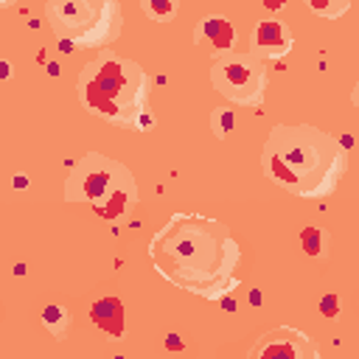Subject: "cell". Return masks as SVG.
I'll return each instance as SVG.
<instances>
[{
  "label": "cell",
  "mask_w": 359,
  "mask_h": 359,
  "mask_svg": "<svg viewBox=\"0 0 359 359\" xmlns=\"http://www.w3.org/2000/svg\"><path fill=\"white\" fill-rule=\"evenodd\" d=\"M149 258L171 286L208 300H222L238 283L241 247L230 227L213 216L171 213L151 236Z\"/></svg>",
  "instance_id": "obj_1"
},
{
  "label": "cell",
  "mask_w": 359,
  "mask_h": 359,
  "mask_svg": "<svg viewBox=\"0 0 359 359\" xmlns=\"http://www.w3.org/2000/svg\"><path fill=\"white\" fill-rule=\"evenodd\" d=\"M261 168L278 188L303 199H323L345 177L348 154L334 135L311 123H275L261 149Z\"/></svg>",
  "instance_id": "obj_2"
},
{
  "label": "cell",
  "mask_w": 359,
  "mask_h": 359,
  "mask_svg": "<svg viewBox=\"0 0 359 359\" xmlns=\"http://www.w3.org/2000/svg\"><path fill=\"white\" fill-rule=\"evenodd\" d=\"M151 81L146 70L118 50H98L93 62H87L76 81L79 104L101 121L118 126H143L140 118L149 112Z\"/></svg>",
  "instance_id": "obj_3"
},
{
  "label": "cell",
  "mask_w": 359,
  "mask_h": 359,
  "mask_svg": "<svg viewBox=\"0 0 359 359\" xmlns=\"http://www.w3.org/2000/svg\"><path fill=\"white\" fill-rule=\"evenodd\" d=\"M65 199L90 205L101 219L118 222L137 205L135 174L115 157L87 151L65 180Z\"/></svg>",
  "instance_id": "obj_4"
},
{
  "label": "cell",
  "mask_w": 359,
  "mask_h": 359,
  "mask_svg": "<svg viewBox=\"0 0 359 359\" xmlns=\"http://www.w3.org/2000/svg\"><path fill=\"white\" fill-rule=\"evenodd\" d=\"M45 14L65 48L107 50L123 28L121 6L112 0H53L45 6Z\"/></svg>",
  "instance_id": "obj_5"
},
{
  "label": "cell",
  "mask_w": 359,
  "mask_h": 359,
  "mask_svg": "<svg viewBox=\"0 0 359 359\" xmlns=\"http://www.w3.org/2000/svg\"><path fill=\"white\" fill-rule=\"evenodd\" d=\"M210 84L219 95L241 107H261L266 93V67L250 53L227 50L210 65Z\"/></svg>",
  "instance_id": "obj_6"
},
{
  "label": "cell",
  "mask_w": 359,
  "mask_h": 359,
  "mask_svg": "<svg viewBox=\"0 0 359 359\" xmlns=\"http://www.w3.org/2000/svg\"><path fill=\"white\" fill-rule=\"evenodd\" d=\"M252 359H320V351L300 328L275 325L258 339Z\"/></svg>",
  "instance_id": "obj_7"
},
{
  "label": "cell",
  "mask_w": 359,
  "mask_h": 359,
  "mask_svg": "<svg viewBox=\"0 0 359 359\" xmlns=\"http://www.w3.org/2000/svg\"><path fill=\"white\" fill-rule=\"evenodd\" d=\"M292 45L294 42L280 20H258L252 31V48L247 53L258 62H269V59H283L292 50Z\"/></svg>",
  "instance_id": "obj_8"
},
{
  "label": "cell",
  "mask_w": 359,
  "mask_h": 359,
  "mask_svg": "<svg viewBox=\"0 0 359 359\" xmlns=\"http://www.w3.org/2000/svg\"><path fill=\"white\" fill-rule=\"evenodd\" d=\"M194 42L196 45H208V50L216 56L233 50L236 42V28L224 14H208L194 25Z\"/></svg>",
  "instance_id": "obj_9"
},
{
  "label": "cell",
  "mask_w": 359,
  "mask_h": 359,
  "mask_svg": "<svg viewBox=\"0 0 359 359\" xmlns=\"http://www.w3.org/2000/svg\"><path fill=\"white\" fill-rule=\"evenodd\" d=\"M90 320L109 337L123 339V303L115 294H104L90 303Z\"/></svg>",
  "instance_id": "obj_10"
},
{
  "label": "cell",
  "mask_w": 359,
  "mask_h": 359,
  "mask_svg": "<svg viewBox=\"0 0 359 359\" xmlns=\"http://www.w3.org/2000/svg\"><path fill=\"white\" fill-rule=\"evenodd\" d=\"M42 325L50 331V337L65 339V334H67V331H70V325H73V314H70L67 309H62V306L50 303V306H45V309H42Z\"/></svg>",
  "instance_id": "obj_11"
},
{
  "label": "cell",
  "mask_w": 359,
  "mask_h": 359,
  "mask_svg": "<svg viewBox=\"0 0 359 359\" xmlns=\"http://www.w3.org/2000/svg\"><path fill=\"white\" fill-rule=\"evenodd\" d=\"M300 247H303L306 255H311V258H323V255L328 252V236H325V230L317 227V224L303 227V230H300Z\"/></svg>",
  "instance_id": "obj_12"
},
{
  "label": "cell",
  "mask_w": 359,
  "mask_h": 359,
  "mask_svg": "<svg viewBox=\"0 0 359 359\" xmlns=\"http://www.w3.org/2000/svg\"><path fill=\"white\" fill-rule=\"evenodd\" d=\"M210 129H213V135H216L219 140H224V137L233 135V129H236V112L227 109V107H216V109L210 112Z\"/></svg>",
  "instance_id": "obj_13"
},
{
  "label": "cell",
  "mask_w": 359,
  "mask_h": 359,
  "mask_svg": "<svg viewBox=\"0 0 359 359\" xmlns=\"http://www.w3.org/2000/svg\"><path fill=\"white\" fill-rule=\"evenodd\" d=\"M140 8H143V14H146L149 20H154V22L177 17V6H174V3H165V0H143Z\"/></svg>",
  "instance_id": "obj_14"
},
{
  "label": "cell",
  "mask_w": 359,
  "mask_h": 359,
  "mask_svg": "<svg viewBox=\"0 0 359 359\" xmlns=\"http://www.w3.org/2000/svg\"><path fill=\"white\" fill-rule=\"evenodd\" d=\"M314 14H320V17H328V20H334V17H339V14H345L348 8H351V3L348 0H342V3H331V6H323V3H306Z\"/></svg>",
  "instance_id": "obj_15"
},
{
  "label": "cell",
  "mask_w": 359,
  "mask_h": 359,
  "mask_svg": "<svg viewBox=\"0 0 359 359\" xmlns=\"http://www.w3.org/2000/svg\"><path fill=\"white\" fill-rule=\"evenodd\" d=\"M339 306H342V300H339L337 292H328V294L320 297V314H323L325 320H337V317H339Z\"/></svg>",
  "instance_id": "obj_16"
},
{
  "label": "cell",
  "mask_w": 359,
  "mask_h": 359,
  "mask_svg": "<svg viewBox=\"0 0 359 359\" xmlns=\"http://www.w3.org/2000/svg\"><path fill=\"white\" fill-rule=\"evenodd\" d=\"M165 345H168L171 351H182V339H177V334H168V339H165Z\"/></svg>",
  "instance_id": "obj_17"
},
{
  "label": "cell",
  "mask_w": 359,
  "mask_h": 359,
  "mask_svg": "<svg viewBox=\"0 0 359 359\" xmlns=\"http://www.w3.org/2000/svg\"><path fill=\"white\" fill-rule=\"evenodd\" d=\"M6 79H11V65L6 59H0V81H6Z\"/></svg>",
  "instance_id": "obj_18"
},
{
  "label": "cell",
  "mask_w": 359,
  "mask_h": 359,
  "mask_svg": "<svg viewBox=\"0 0 359 359\" xmlns=\"http://www.w3.org/2000/svg\"><path fill=\"white\" fill-rule=\"evenodd\" d=\"M25 185H28V177L25 174H17L14 177V188H25Z\"/></svg>",
  "instance_id": "obj_19"
},
{
  "label": "cell",
  "mask_w": 359,
  "mask_h": 359,
  "mask_svg": "<svg viewBox=\"0 0 359 359\" xmlns=\"http://www.w3.org/2000/svg\"><path fill=\"white\" fill-rule=\"evenodd\" d=\"M250 303H252V306H261V292H258V289L250 292Z\"/></svg>",
  "instance_id": "obj_20"
}]
</instances>
